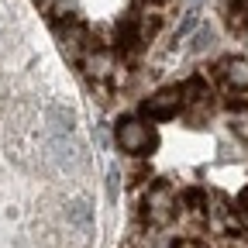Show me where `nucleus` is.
<instances>
[{
	"instance_id": "nucleus-1",
	"label": "nucleus",
	"mask_w": 248,
	"mask_h": 248,
	"mask_svg": "<svg viewBox=\"0 0 248 248\" xmlns=\"http://www.w3.org/2000/svg\"><path fill=\"white\" fill-rule=\"evenodd\" d=\"M114 141H117L121 152H128V155H148L159 138H155V128L145 117H124L114 128Z\"/></svg>"
},
{
	"instance_id": "nucleus-2",
	"label": "nucleus",
	"mask_w": 248,
	"mask_h": 248,
	"mask_svg": "<svg viewBox=\"0 0 248 248\" xmlns=\"http://www.w3.org/2000/svg\"><path fill=\"white\" fill-rule=\"evenodd\" d=\"M176 210H179V197H176V190L169 183H155L152 190L145 193V217H148V224H155V228L169 224L176 217Z\"/></svg>"
},
{
	"instance_id": "nucleus-3",
	"label": "nucleus",
	"mask_w": 248,
	"mask_h": 248,
	"mask_svg": "<svg viewBox=\"0 0 248 248\" xmlns=\"http://www.w3.org/2000/svg\"><path fill=\"white\" fill-rule=\"evenodd\" d=\"M183 107H186L183 86H162V90H155L148 100H141L145 121H169V117H176Z\"/></svg>"
},
{
	"instance_id": "nucleus-4",
	"label": "nucleus",
	"mask_w": 248,
	"mask_h": 248,
	"mask_svg": "<svg viewBox=\"0 0 248 248\" xmlns=\"http://www.w3.org/2000/svg\"><path fill=\"white\" fill-rule=\"evenodd\" d=\"M217 79H221L224 90L245 93V90H248V59H245V55L221 59V62H217Z\"/></svg>"
},
{
	"instance_id": "nucleus-5",
	"label": "nucleus",
	"mask_w": 248,
	"mask_h": 248,
	"mask_svg": "<svg viewBox=\"0 0 248 248\" xmlns=\"http://www.w3.org/2000/svg\"><path fill=\"white\" fill-rule=\"evenodd\" d=\"M79 62H83V69H86L93 79H114V73L121 69L117 62H114V52H107V48H100V45L86 48V55H83Z\"/></svg>"
},
{
	"instance_id": "nucleus-6",
	"label": "nucleus",
	"mask_w": 248,
	"mask_h": 248,
	"mask_svg": "<svg viewBox=\"0 0 248 248\" xmlns=\"http://www.w3.org/2000/svg\"><path fill=\"white\" fill-rule=\"evenodd\" d=\"M66 228L76 234V245H83L93 234V210H90L86 200H73L66 207Z\"/></svg>"
},
{
	"instance_id": "nucleus-7",
	"label": "nucleus",
	"mask_w": 248,
	"mask_h": 248,
	"mask_svg": "<svg viewBox=\"0 0 248 248\" xmlns=\"http://www.w3.org/2000/svg\"><path fill=\"white\" fill-rule=\"evenodd\" d=\"M48 121H52V131H55V138H62V135H73V124H76V117H73L69 110L52 107V110H48Z\"/></svg>"
},
{
	"instance_id": "nucleus-8",
	"label": "nucleus",
	"mask_w": 248,
	"mask_h": 248,
	"mask_svg": "<svg viewBox=\"0 0 248 248\" xmlns=\"http://www.w3.org/2000/svg\"><path fill=\"white\" fill-rule=\"evenodd\" d=\"M228 24H231L234 35H241V38L248 42V4H245V0H241V4H234V7L228 11Z\"/></svg>"
},
{
	"instance_id": "nucleus-9",
	"label": "nucleus",
	"mask_w": 248,
	"mask_h": 248,
	"mask_svg": "<svg viewBox=\"0 0 248 248\" xmlns=\"http://www.w3.org/2000/svg\"><path fill=\"white\" fill-rule=\"evenodd\" d=\"M210 45H214V31H210V28H200L197 35H193V42H190L193 52H203V48H210Z\"/></svg>"
},
{
	"instance_id": "nucleus-10",
	"label": "nucleus",
	"mask_w": 248,
	"mask_h": 248,
	"mask_svg": "<svg viewBox=\"0 0 248 248\" xmlns=\"http://www.w3.org/2000/svg\"><path fill=\"white\" fill-rule=\"evenodd\" d=\"M231 131H234V135H238V138L248 145V114H245V110L231 117Z\"/></svg>"
},
{
	"instance_id": "nucleus-11",
	"label": "nucleus",
	"mask_w": 248,
	"mask_h": 248,
	"mask_svg": "<svg viewBox=\"0 0 248 248\" xmlns=\"http://www.w3.org/2000/svg\"><path fill=\"white\" fill-rule=\"evenodd\" d=\"M238 210H241V217L248 221V186H245V193L238 197Z\"/></svg>"
},
{
	"instance_id": "nucleus-12",
	"label": "nucleus",
	"mask_w": 248,
	"mask_h": 248,
	"mask_svg": "<svg viewBox=\"0 0 248 248\" xmlns=\"http://www.w3.org/2000/svg\"><path fill=\"white\" fill-rule=\"evenodd\" d=\"M221 4H224V7H228V11H231V7H234V4H241V0H221Z\"/></svg>"
}]
</instances>
